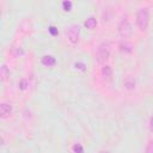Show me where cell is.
I'll list each match as a JSON object with an SVG mask.
<instances>
[{
	"mask_svg": "<svg viewBox=\"0 0 153 153\" xmlns=\"http://www.w3.org/2000/svg\"><path fill=\"white\" fill-rule=\"evenodd\" d=\"M135 23L136 26L139 27V30L145 31L148 27L149 24V12L147 7H141L137 10L136 12V17H135Z\"/></svg>",
	"mask_w": 153,
	"mask_h": 153,
	"instance_id": "cell-1",
	"label": "cell"
},
{
	"mask_svg": "<svg viewBox=\"0 0 153 153\" xmlns=\"http://www.w3.org/2000/svg\"><path fill=\"white\" fill-rule=\"evenodd\" d=\"M110 53H111V44L110 42L105 41V42H102L98 48H97V53H96V60L98 63H104L109 56H110Z\"/></svg>",
	"mask_w": 153,
	"mask_h": 153,
	"instance_id": "cell-2",
	"label": "cell"
},
{
	"mask_svg": "<svg viewBox=\"0 0 153 153\" xmlns=\"http://www.w3.org/2000/svg\"><path fill=\"white\" fill-rule=\"evenodd\" d=\"M66 36L68 41L73 44L78 43L79 37H80V26L78 24H72L66 29Z\"/></svg>",
	"mask_w": 153,
	"mask_h": 153,
	"instance_id": "cell-3",
	"label": "cell"
},
{
	"mask_svg": "<svg viewBox=\"0 0 153 153\" xmlns=\"http://www.w3.org/2000/svg\"><path fill=\"white\" fill-rule=\"evenodd\" d=\"M117 30H118V33H120L123 38L130 36L131 32H133V27H131V24H130L129 19H128V18H123V19L118 23Z\"/></svg>",
	"mask_w": 153,
	"mask_h": 153,
	"instance_id": "cell-4",
	"label": "cell"
},
{
	"mask_svg": "<svg viewBox=\"0 0 153 153\" xmlns=\"http://www.w3.org/2000/svg\"><path fill=\"white\" fill-rule=\"evenodd\" d=\"M11 112H12V106L10 104H7V103H1L0 104V115H1L2 118L8 117L11 115Z\"/></svg>",
	"mask_w": 153,
	"mask_h": 153,
	"instance_id": "cell-5",
	"label": "cell"
},
{
	"mask_svg": "<svg viewBox=\"0 0 153 153\" xmlns=\"http://www.w3.org/2000/svg\"><path fill=\"white\" fill-rule=\"evenodd\" d=\"M100 74H102V76H103V79L108 81V80H110L111 76H112V68H111L109 65H104V66L102 67V69H100Z\"/></svg>",
	"mask_w": 153,
	"mask_h": 153,
	"instance_id": "cell-6",
	"label": "cell"
},
{
	"mask_svg": "<svg viewBox=\"0 0 153 153\" xmlns=\"http://www.w3.org/2000/svg\"><path fill=\"white\" fill-rule=\"evenodd\" d=\"M41 62H42V65L45 66V67H51V66H54V65L56 63V60H55V57H54L53 55H44V56L41 59Z\"/></svg>",
	"mask_w": 153,
	"mask_h": 153,
	"instance_id": "cell-7",
	"label": "cell"
},
{
	"mask_svg": "<svg viewBox=\"0 0 153 153\" xmlns=\"http://www.w3.org/2000/svg\"><path fill=\"white\" fill-rule=\"evenodd\" d=\"M124 87L127 88V90H134L135 88V86H136V81H135V78L134 76H131V75H127L126 78H124Z\"/></svg>",
	"mask_w": 153,
	"mask_h": 153,
	"instance_id": "cell-8",
	"label": "cell"
},
{
	"mask_svg": "<svg viewBox=\"0 0 153 153\" xmlns=\"http://www.w3.org/2000/svg\"><path fill=\"white\" fill-rule=\"evenodd\" d=\"M120 50H121L122 53H124V54L131 53L133 45H131V43H129L128 41H122V42L120 43Z\"/></svg>",
	"mask_w": 153,
	"mask_h": 153,
	"instance_id": "cell-9",
	"label": "cell"
},
{
	"mask_svg": "<svg viewBox=\"0 0 153 153\" xmlns=\"http://www.w3.org/2000/svg\"><path fill=\"white\" fill-rule=\"evenodd\" d=\"M85 26L87 27V29H90V30H92V29H94L96 27V25H97V19L94 18V17H88V18H86V20H85Z\"/></svg>",
	"mask_w": 153,
	"mask_h": 153,
	"instance_id": "cell-10",
	"label": "cell"
},
{
	"mask_svg": "<svg viewBox=\"0 0 153 153\" xmlns=\"http://www.w3.org/2000/svg\"><path fill=\"white\" fill-rule=\"evenodd\" d=\"M8 76H10V69L7 68L6 65H2V66H1V80L5 81Z\"/></svg>",
	"mask_w": 153,
	"mask_h": 153,
	"instance_id": "cell-11",
	"label": "cell"
},
{
	"mask_svg": "<svg viewBox=\"0 0 153 153\" xmlns=\"http://www.w3.org/2000/svg\"><path fill=\"white\" fill-rule=\"evenodd\" d=\"M62 8L65 10V11H71L72 10V6H73V4H72V1H69V0H65V1H62Z\"/></svg>",
	"mask_w": 153,
	"mask_h": 153,
	"instance_id": "cell-12",
	"label": "cell"
},
{
	"mask_svg": "<svg viewBox=\"0 0 153 153\" xmlns=\"http://www.w3.org/2000/svg\"><path fill=\"white\" fill-rule=\"evenodd\" d=\"M72 151L74 153H84V147L80 143H74L72 147Z\"/></svg>",
	"mask_w": 153,
	"mask_h": 153,
	"instance_id": "cell-13",
	"label": "cell"
},
{
	"mask_svg": "<svg viewBox=\"0 0 153 153\" xmlns=\"http://www.w3.org/2000/svg\"><path fill=\"white\" fill-rule=\"evenodd\" d=\"M18 86H19V88H20V90H26V88H27V86H29V82H27V80H26V79H22V80L18 82Z\"/></svg>",
	"mask_w": 153,
	"mask_h": 153,
	"instance_id": "cell-14",
	"label": "cell"
},
{
	"mask_svg": "<svg viewBox=\"0 0 153 153\" xmlns=\"http://www.w3.org/2000/svg\"><path fill=\"white\" fill-rule=\"evenodd\" d=\"M48 31L50 32L51 36H57V35H59V30H57V27L54 26V25H50V26L48 27Z\"/></svg>",
	"mask_w": 153,
	"mask_h": 153,
	"instance_id": "cell-15",
	"label": "cell"
},
{
	"mask_svg": "<svg viewBox=\"0 0 153 153\" xmlns=\"http://www.w3.org/2000/svg\"><path fill=\"white\" fill-rule=\"evenodd\" d=\"M146 153H153V140L149 141V143L146 147Z\"/></svg>",
	"mask_w": 153,
	"mask_h": 153,
	"instance_id": "cell-16",
	"label": "cell"
},
{
	"mask_svg": "<svg viewBox=\"0 0 153 153\" xmlns=\"http://www.w3.org/2000/svg\"><path fill=\"white\" fill-rule=\"evenodd\" d=\"M148 128H149V130H151V131H153V115H152V116H151V118H149Z\"/></svg>",
	"mask_w": 153,
	"mask_h": 153,
	"instance_id": "cell-17",
	"label": "cell"
},
{
	"mask_svg": "<svg viewBox=\"0 0 153 153\" xmlns=\"http://www.w3.org/2000/svg\"><path fill=\"white\" fill-rule=\"evenodd\" d=\"M75 68H79V69H85V65L84 63H80V62H76L75 65Z\"/></svg>",
	"mask_w": 153,
	"mask_h": 153,
	"instance_id": "cell-18",
	"label": "cell"
},
{
	"mask_svg": "<svg viewBox=\"0 0 153 153\" xmlns=\"http://www.w3.org/2000/svg\"><path fill=\"white\" fill-rule=\"evenodd\" d=\"M99 153H111V152L110 151H100Z\"/></svg>",
	"mask_w": 153,
	"mask_h": 153,
	"instance_id": "cell-19",
	"label": "cell"
}]
</instances>
